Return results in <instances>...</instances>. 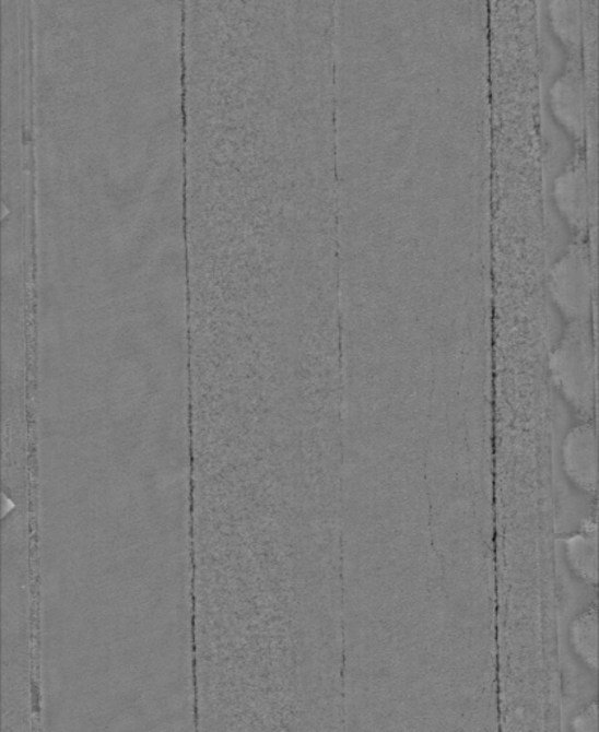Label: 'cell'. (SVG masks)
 <instances>
[{
  "label": "cell",
  "instance_id": "obj_4",
  "mask_svg": "<svg viewBox=\"0 0 599 732\" xmlns=\"http://www.w3.org/2000/svg\"><path fill=\"white\" fill-rule=\"evenodd\" d=\"M596 523L580 531L568 541V558L575 571L585 581H597V534Z\"/></svg>",
  "mask_w": 599,
  "mask_h": 732
},
{
  "label": "cell",
  "instance_id": "obj_2",
  "mask_svg": "<svg viewBox=\"0 0 599 732\" xmlns=\"http://www.w3.org/2000/svg\"><path fill=\"white\" fill-rule=\"evenodd\" d=\"M552 375L566 400L587 412L594 401V355L587 331L580 326L569 329L551 363Z\"/></svg>",
  "mask_w": 599,
  "mask_h": 732
},
{
  "label": "cell",
  "instance_id": "obj_6",
  "mask_svg": "<svg viewBox=\"0 0 599 732\" xmlns=\"http://www.w3.org/2000/svg\"><path fill=\"white\" fill-rule=\"evenodd\" d=\"M597 704L585 708L574 720L575 732H597Z\"/></svg>",
  "mask_w": 599,
  "mask_h": 732
},
{
  "label": "cell",
  "instance_id": "obj_1",
  "mask_svg": "<svg viewBox=\"0 0 599 732\" xmlns=\"http://www.w3.org/2000/svg\"><path fill=\"white\" fill-rule=\"evenodd\" d=\"M31 569L25 564L3 568V732H34Z\"/></svg>",
  "mask_w": 599,
  "mask_h": 732
},
{
  "label": "cell",
  "instance_id": "obj_3",
  "mask_svg": "<svg viewBox=\"0 0 599 732\" xmlns=\"http://www.w3.org/2000/svg\"><path fill=\"white\" fill-rule=\"evenodd\" d=\"M566 474L579 488L597 489V439L591 426L583 425L568 435L564 445Z\"/></svg>",
  "mask_w": 599,
  "mask_h": 732
},
{
  "label": "cell",
  "instance_id": "obj_5",
  "mask_svg": "<svg viewBox=\"0 0 599 732\" xmlns=\"http://www.w3.org/2000/svg\"><path fill=\"white\" fill-rule=\"evenodd\" d=\"M574 650L592 670L597 669L598 623L596 610H589L575 619L571 629Z\"/></svg>",
  "mask_w": 599,
  "mask_h": 732
}]
</instances>
